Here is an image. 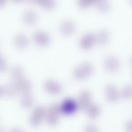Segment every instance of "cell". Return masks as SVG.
Instances as JSON below:
<instances>
[{
	"label": "cell",
	"mask_w": 132,
	"mask_h": 132,
	"mask_svg": "<svg viewBox=\"0 0 132 132\" xmlns=\"http://www.w3.org/2000/svg\"><path fill=\"white\" fill-rule=\"evenodd\" d=\"M37 3L44 8L48 10H52L55 8L56 3L53 0H37Z\"/></svg>",
	"instance_id": "obj_17"
},
{
	"label": "cell",
	"mask_w": 132,
	"mask_h": 132,
	"mask_svg": "<svg viewBox=\"0 0 132 132\" xmlns=\"http://www.w3.org/2000/svg\"><path fill=\"white\" fill-rule=\"evenodd\" d=\"M14 41L17 47L19 48H24L28 45L29 39L25 34L21 33L15 36Z\"/></svg>",
	"instance_id": "obj_14"
},
{
	"label": "cell",
	"mask_w": 132,
	"mask_h": 132,
	"mask_svg": "<svg viewBox=\"0 0 132 132\" xmlns=\"http://www.w3.org/2000/svg\"><path fill=\"white\" fill-rule=\"evenodd\" d=\"M91 102V95L89 92L83 91L80 93L78 99V107L81 110L87 109L90 105Z\"/></svg>",
	"instance_id": "obj_7"
},
{
	"label": "cell",
	"mask_w": 132,
	"mask_h": 132,
	"mask_svg": "<svg viewBox=\"0 0 132 132\" xmlns=\"http://www.w3.org/2000/svg\"><path fill=\"white\" fill-rule=\"evenodd\" d=\"M1 57V55H0V57Z\"/></svg>",
	"instance_id": "obj_29"
},
{
	"label": "cell",
	"mask_w": 132,
	"mask_h": 132,
	"mask_svg": "<svg viewBox=\"0 0 132 132\" xmlns=\"http://www.w3.org/2000/svg\"><path fill=\"white\" fill-rule=\"evenodd\" d=\"M85 132H98V129L95 126L88 125L85 128Z\"/></svg>",
	"instance_id": "obj_25"
},
{
	"label": "cell",
	"mask_w": 132,
	"mask_h": 132,
	"mask_svg": "<svg viewBox=\"0 0 132 132\" xmlns=\"http://www.w3.org/2000/svg\"><path fill=\"white\" fill-rule=\"evenodd\" d=\"M12 132H23L21 130H20L18 129H14Z\"/></svg>",
	"instance_id": "obj_27"
},
{
	"label": "cell",
	"mask_w": 132,
	"mask_h": 132,
	"mask_svg": "<svg viewBox=\"0 0 132 132\" xmlns=\"http://www.w3.org/2000/svg\"><path fill=\"white\" fill-rule=\"evenodd\" d=\"M105 69L110 72H114L118 71L120 66V62L119 59L113 55L107 56L103 62Z\"/></svg>",
	"instance_id": "obj_3"
},
{
	"label": "cell",
	"mask_w": 132,
	"mask_h": 132,
	"mask_svg": "<svg viewBox=\"0 0 132 132\" xmlns=\"http://www.w3.org/2000/svg\"><path fill=\"white\" fill-rule=\"evenodd\" d=\"M87 109L89 117L95 118L98 116L100 112L99 107L97 105L93 104L90 105Z\"/></svg>",
	"instance_id": "obj_19"
},
{
	"label": "cell",
	"mask_w": 132,
	"mask_h": 132,
	"mask_svg": "<svg viewBox=\"0 0 132 132\" xmlns=\"http://www.w3.org/2000/svg\"><path fill=\"white\" fill-rule=\"evenodd\" d=\"M96 4L97 10L101 13H106L111 9L110 3L106 1H97Z\"/></svg>",
	"instance_id": "obj_16"
},
{
	"label": "cell",
	"mask_w": 132,
	"mask_h": 132,
	"mask_svg": "<svg viewBox=\"0 0 132 132\" xmlns=\"http://www.w3.org/2000/svg\"><path fill=\"white\" fill-rule=\"evenodd\" d=\"M23 18L26 23L32 24L36 23L37 20L38 15L37 13L33 10H27L23 14Z\"/></svg>",
	"instance_id": "obj_13"
},
{
	"label": "cell",
	"mask_w": 132,
	"mask_h": 132,
	"mask_svg": "<svg viewBox=\"0 0 132 132\" xmlns=\"http://www.w3.org/2000/svg\"><path fill=\"white\" fill-rule=\"evenodd\" d=\"M132 94V88L130 85L125 86L122 89L121 96L124 98H128L131 96Z\"/></svg>",
	"instance_id": "obj_23"
},
{
	"label": "cell",
	"mask_w": 132,
	"mask_h": 132,
	"mask_svg": "<svg viewBox=\"0 0 132 132\" xmlns=\"http://www.w3.org/2000/svg\"><path fill=\"white\" fill-rule=\"evenodd\" d=\"M6 3L5 0H0V7L4 6Z\"/></svg>",
	"instance_id": "obj_26"
},
{
	"label": "cell",
	"mask_w": 132,
	"mask_h": 132,
	"mask_svg": "<svg viewBox=\"0 0 132 132\" xmlns=\"http://www.w3.org/2000/svg\"><path fill=\"white\" fill-rule=\"evenodd\" d=\"M33 38L37 44L43 46L47 45L51 41V37L49 35L43 31H35L33 34Z\"/></svg>",
	"instance_id": "obj_8"
},
{
	"label": "cell",
	"mask_w": 132,
	"mask_h": 132,
	"mask_svg": "<svg viewBox=\"0 0 132 132\" xmlns=\"http://www.w3.org/2000/svg\"><path fill=\"white\" fill-rule=\"evenodd\" d=\"M3 88H1V87H0V95L2 94V93L3 92Z\"/></svg>",
	"instance_id": "obj_28"
},
{
	"label": "cell",
	"mask_w": 132,
	"mask_h": 132,
	"mask_svg": "<svg viewBox=\"0 0 132 132\" xmlns=\"http://www.w3.org/2000/svg\"><path fill=\"white\" fill-rule=\"evenodd\" d=\"M11 74L14 79L18 80L23 77V71L20 66L14 65L11 69Z\"/></svg>",
	"instance_id": "obj_18"
},
{
	"label": "cell",
	"mask_w": 132,
	"mask_h": 132,
	"mask_svg": "<svg viewBox=\"0 0 132 132\" xmlns=\"http://www.w3.org/2000/svg\"><path fill=\"white\" fill-rule=\"evenodd\" d=\"M45 88L48 92L56 94L60 93L62 87L60 83L52 79H48L45 82Z\"/></svg>",
	"instance_id": "obj_9"
},
{
	"label": "cell",
	"mask_w": 132,
	"mask_h": 132,
	"mask_svg": "<svg viewBox=\"0 0 132 132\" xmlns=\"http://www.w3.org/2000/svg\"><path fill=\"white\" fill-rule=\"evenodd\" d=\"M106 98L109 101L114 102L116 101L119 97V93L116 86L112 84H109L105 88Z\"/></svg>",
	"instance_id": "obj_11"
},
{
	"label": "cell",
	"mask_w": 132,
	"mask_h": 132,
	"mask_svg": "<svg viewBox=\"0 0 132 132\" xmlns=\"http://www.w3.org/2000/svg\"><path fill=\"white\" fill-rule=\"evenodd\" d=\"M96 2L97 1L95 0H79L78 4L80 8L84 9L96 3Z\"/></svg>",
	"instance_id": "obj_21"
},
{
	"label": "cell",
	"mask_w": 132,
	"mask_h": 132,
	"mask_svg": "<svg viewBox=\"0 0 132 132\" xmlns=\"http://www.w3.org/2000/svg\"><path fill=\"white\" fill-rule=\"evenodd\" d=\"M16 84L18 89L25 92H29L31 88V83L30 81L23 77L18 80Z\"/></svg>",
	"instance_id": "obj_15"
},
{
	"label": "cell",
	"mask_w": 132,
	"mask_h": 132,
	"mask_svg": "<svg viewBox=\"0 0 132 132\" xmlns=\"http://www.w3.org/2000/svg\"><path fill=\"white\" fill-rule=\"evenodd\" d=\"M61 113L60 106L57 105L51 106L46 113L47 122L50 125H56L58 122L59 116Z\"/></svg>",
	"instance_id": "obj_2"
},
{
	"label": "cell",
	"mask_w": 132,
	"mask_h": 132,
	"mask_svg": "<svg viewBox=\"0 0 132 132\" xmlns=\"http://www.w3.org/2000/svg\"><path fill=\"white\" fill-rule=\"evenodd\" d=\"M94 69L93 65L90 62H82L75 69L73 75L77 80H83L91 75Z\"/></svg>",
	"instance_id": "obj_1"
},
{
	"label": "cell",
	"mask_w": 132,
	"mask_h": 132,
	"mask_svg": "<svg viewBox=\"0 0 132 132\" xmlns=\"http://www.w3.org/2000/svg\"><path fill=\"white\" fill-rule=\"evenodd\" d=\"M45 114V111L41 107H37L34 110L31 116V122L34 126L38 125L41 122Z\"/></svg>",
	"instance_id": "obj_10"
},
{
	"label": "cell",
	"mask_w": 132,
	"mask_h": 132,
	"mask_svg": "<svg viewBox=\"0 0 132 132\" xmlns=\"http://www.w3.org/2000/svg\"><path fill=\"white\" fill-rule=\"evenodd\" d=\"M17 89L16 83L10 82L7 83L4 88L3 90L4 91L6 92L7 94L12 95L16 92Z\"/></svg>",
	"instance_id": "obj_20"
},
{
	"label": "cell",
	"mask_w": 132,
	"mask_h": 132,
	"mask_svg": "<svg viewBox=\"0 0 132 132\" xmlns=\"http://www.w3.org/2000/svg\"><path fill=\"white\" fill-rule=\"evenodd\" d=\"M96 42L95 35L92 33L84 35L79 41L80 47L84 50H88L93 46Z\"/></svg>",
	"instance_id": "obj_6"
},
{
	"label": "cell",
	"mask_w": 132,
	"mask_h": 132,
	"mask_svg": "<svg viewBox=\"0 0 132 132\" xmlns=\"http://www.w3.org/2000/svg\"><path fill=\"white\" fill-rule=\"evenodd\" d=\"M78 108L77 102L70 98L65 100L60 106L61 112L67 115H71L75 112Z\"/></svg>",
	"instance_id": "obj_5"
},
{
	"label": "cell",
	"mask_w": 132,
	"mask_h": 132,
	"mask_svg": "<svg viewBox=\"0 0 132 132\" xmlns=\"http://www.w3.org/2000/svg\"><path fill=\"white\" fill-rule=\"evenodd\" d=\"M21 103L25 107H29L32 105V98L29 94H25L22 98Z\"/></svg>",
	"instance_id": "obj_22"
},
{
	"label": "cell",
	"mask_w": 132,
	"mask_h": 132,
	"mask_svg": "<svg viewBox=\"0 0 132 132\" xmlns=\"http://www.w3.org/2000/svg\"><path fill=\"white\" fill-rule=\"evenodd\" d=\"M76 30L75 23L71 20H64L59 26V31L61 34L65 37L71 36L74 34Z\"/></svg>",
	"instance_id": "obj_4"
},
{
	"label": "cell",
	"mask_w": 132,
	"mask_h": 132,
	"mask_svg": "<svg viewBox=\"0 0 132 132\" xmlns=\"http://www.w3.org/2000/svg\"><path fill=\"white\" fill-rule=\"evenodd\" d=\"M95 36L96 42L102 45H105L108 43L110 38L109 32L106 29L100 30Z\"/></svg>",
	"instance_id": "obj_12"
},
{
	"label": "cell",
	"mask_w": 132,
	"mask_h": 132,
	"mask_svg": "<svg viewBox=\"0 0 132 132\" xmlns=\"http://www.w3.org/2000/svg\"><path fill=\"white\" fill-rule=\"evenodd\" d=\"M7 64L6 61L2 57H0V72H3L6 69Z\"/></svg>",
	"instance_id": "obj_24"
}]
</instances>
